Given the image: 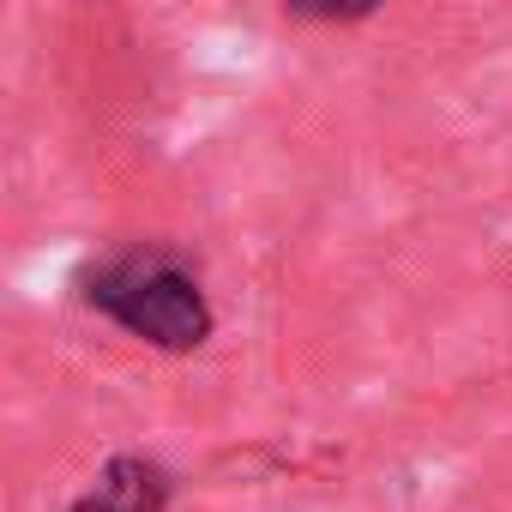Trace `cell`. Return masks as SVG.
<instances>
[{"label": "cell", "instance_id": "cell-1", "mask_svg": "<svg viewBox=\"0 0 512 512\" xmlns=\"http://www.w3.org/2000/svg\"><path fill=\"white\" fill-rule=\"evenodd\" d=\"M79 296L103 320H115L127 338H139L151 350H169V356H187L217 332V314H211V296H205L199 272L169 241H139V247L115 253V260L91 266Z\"/></svg>", "mask_w": 512, "mask_h": 512}, {"label": "cell", "instance_id": "cell-2", "mask_svg": "<svg viewBox=\"0 0 512 512\" xmlns=\"http://www.w3.org/2000/svg\"><path fill=\"white\" fill-rule=\"evenodd\" d=\"M175 476L145 452H115L67 512H169Z\"/></svg>", "mask_w": 512, "mask_h": 512}, {"label": "cell", "instance_id": "cell-3", "mask_svg": "<svg viewBox=\"0 0 512 512\" xmlns=\"http://www.w3.org/2000/svg\"><path fill=\"white\" fill-rule=\"evenodd\" d=\"M296 19H314V25H356L368 13H380L386 0H284Z\"/></svg>", "mask_w": 512, "mask_h": 512}]
</instances>
